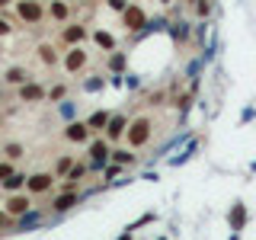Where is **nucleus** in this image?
Listing matches in <instances>:
<instances>
[{
  "mask_svg": "<svg viewBox=\"0 0 256 240\" xmlns=\"http://www.w3.org/2000/svg\"><path fill=\"white\" fill-rule=\"evenodd\" d=\"M125 128H128V118L125 116H109L106 128H102V138H106L109 144H116L118 138H125Z\"/></svg>",
  "mask_w": 256,
  "mask_h": 240,
  "instance_id": "nucleus-9",
  "label": "nucleus"
},
{
  "mask_svg": "<svg viewBox=\"0 0 256 240\" xmlns=\"http://www.w3.org/2000/svg\"><path fill=\"white\" fill-rule=\"evenodd\" d=\"M38 224H45V214H42V212H36V208H29L26 214L13 218V228H16V234H26V230L38 228Z\"/></svg>",
  "mask_w": 256,
  "mask_h": 240,
  "instance_id": "nucleus-10",
  "label": "nucleus"
},
{
  "mask_svg": "<svg viewBox=\"0 0 256 240\" xmlns=\"http://www.w3.org/2000/svg\"><path fill=\"white\" fill-rule=\"evenodd\" d=\"M84 86H86L90 93H96V90H102V80H100V77H93V80H86Z\"/></svg>",
  "mask_w": 256,
  "mask_h": 240,
  "instance_id": "nucleus-32",
  "label": "nucleus"
},
{
  "mask_svg": "<svg viewBox=\"0 0 256 240\" xmlns=\"http://www.w3.org/2000/svg\"><path fill=\"white\" fill-rule=\"evenodd\" d=\"M109 160L118 164V166H132L138 157H134V150H128V148H116V150H109Z\"/></svg>",
  "mask_w": 256,
  "mask_h": 240,
  "instance_id": "nucleus-17",
  "label": "nucleus"
},
{
  "mask_svg": "<svg viewBox=\"0 0 256 240\" xmlns=\"http://www.w3.org/2000/svg\"><path fill=\"white\" fill-rule=\"evenodd\" d=\"M10 32H13V22L6 20V16H0V38H4V36H10Z\"/></svg>",
  "mask_w": 256,
  "mask_h": 240,
  "instance_id": "nucleus-31",
  "label": "nucleus"
},
{
  "mask_svg": "<svg viewBox=\"0 0 256 240\" xmlns=\"http://www.w3.org/2000/svg\"><path fill=\"white\" fill-rule=\"evenodd\" d=\"M93 42H96V45H100V48H102V52H116V48H118V42H116V38H112V36H109V32H106V29H93Z\"/></svg>",
  "mask_w": 256,
  "mask_h": 240,
  "instance_id": "nucleus-18",
  "label": "nucleus"
},
{
  "mask_svg": "<svg viewBox=\"0 0 256 240\" xmlns=\"http://www.w3.org/2000/svg\"><path fill=\"white\" fill-rule=\"evenodd\" d=\"M77 202H80L77 192H61V196L52 202V212H54V214H64V212H70V208H74Z\"/></svg>",
  "mask_w": 256,
  "mask_h": 240,
  "instance_id": "nucleus-14",
  "label": "nucleus"
},
{
  "mask_svg": "<svg viewBox=\"0 0 256 240\" xmlns=\"http://www.w3.org/2000/svg\"><path fill=\"white\" fill-rule=\"evenodd\" d=\"M189 4H192V10H196L198 20H205V16L212 13V0H189Z\"/></svg>",
  "mask_w": 256,
  "mask_h": 240,
  "instance_id": "nucleus-24",
  "label": "nucleus"
},
{
  "mask_svg": "<svg viewBox=\"0 0 256 240\" xmlns=\"http://www.w3.org/2000/svg\"><path fill=\"white\" fill-rule=\"evenodd\" d=\"M4 84H10V86H22V84H29V70H26V68H20V64H13V68H6Z\"/></svg>",
  "mask_w": 256,
  "mask_h": 240,
  "instance_id": "nucleus-15",
  "label": "nucleus"
},
{
  "mask_svg": "<svg viewBox=\"0 0 256 240\" xmlns=\"http://www.w3.org/2000/svg\"><path fill=\"white\" fill-rule=\"evenodd\" d=\"M196 150H198V144H196V141H192V144H189V148H186V150H182V154H180V157H173V160H170V164H173V166H180V164H186V160H189L192 154H196Z\"/></svg>",
  "mask_w": 256,
  "mask_h": 240,
  "instance_id": "nucleus-27",
  "label": "nucleus"
},
{
  "mask_svg": "<svg viewBox=\"0 0 256 240\" xmlns=\"http://www.w3.org/2000/svg\"><path fill=\"white\" fill-rule=\"evenodd\" d=\"M90 36V29L84 26V22H68V26L61 29V42L68 45V48H74V45H80L84 38Z\"/></svg>",
  "mask_w": 256,
  "mask_h": 240,
  "instance_id": "nucleus-8",
  "label": "nucleus"
},
{
  "mask_svg": "<svg viewBox=\"0 0 256 240\" xmlns=\"http://www.w3.org/2000/svg\"><path fill=\"white\" fill-rule=\"evenodd\" d=\"M118 16H122V26H125L128 32H141L144 26H148V13H144L141 4H128Z\"/></svg>",
  "mask_w": 256,
  "mask_h": 240,
  "instance_id": "nucleus-4",
  "label": "nucleus"
},
{
  "mask_svg": "<svg viewBox=\"0 0 256 240\" xmlns=\"http://www.w3.org/2000/svg\"><path fill=\"white\" fill-rule=\"evenodd\" d=\"M10 4H16V0H0V10H6Z\"/></svg>",
  "mask_w": 256,
  "mask_h": 240,
  "instance_id": "nucleus-34",
  "label": "nucleus"
},
{
  "mask_svg": "<svg viewBox=\"0 0 256 240\" xmlns=\"http://www.w3.org/2000/svg\"><path fill=\"white\" fill-rule=\"evenodd\" d=\"M90 134L93 132L86 128V122H68V128H64V141H70V144H84Z\"/></svg>",
  "mask_w": 256,
  "mask_h": 240,
  "instance_id": "nucleus-12",
  "label": "nucleus"
},
{
  "mask_svg": "<svg viewBox=\"0 0 256 240\" xmlns=\"http://www.w3.org/2000/svg\"><path fill=\"white\" fill-rule=\"evenodd\" d=\"M4 224H13V218H10V214L4 212V208H0V228H4Z\"/></svg>",
  "mask_w": 256,
  "mask_h": 240,
  "instance_id": "nucleus-33",
  "label": "nucleus"
},
{
  "mask_svg": "<svg viewBox=\"0 0 256 240\" xmlns=\"http://www.w3.org/2000/svg\"><path fill=\"white\" fill-rule=\"evenodd\" d=\"M48 16H52L54 22H68V16H70V4L68 0H48Z\"/></svg>",
  "mask_w": 256,
  "mask_h": 240,
  "instance_id": "nucleus-13",
  "label": "nucleus"
},
{
  "mask_svg": "<svg viewBox=\"0 0 256 240\" xmlns=\"http://www.w3.org/2000/svg\"><path fill=\"white\" fill-rule=\"evenodd\" d=\"M64 96H68V86H64V84H58V86H52V90L45 93V100H48V102H61Z\"/></svg>",
  "mask_w": 256,
  "mask_h": 240,
  "instance_id": "nucleus-25",
  "label": "nucleus"
},
{
  "mask_svg": "<svg viewBox=\"0 0 256 240\" xmlns=\"http://www.w3.org/2000/svg\"><path fill=\"white\" fill-rule=\"evenodd\" d=\"M32 208V198L22 196V192H6V202H4V212L10 214V218H20V214H26Z\"/></svg>",
  "mask_w": 256,
  "mask_h": 240,
  "instance_id": "nucleus-6",
  "label": "nucleus"
},
{
  "mask_svg": "<svg viewBox=\"0 0 256 240\" xmlns=\"http://www.w3.org/2000/svg\"><path fill=\"white\" fill-rule=\"evenodd\" d=\"M230 228H234V234H240V228L246 224V205L244 202H234V208H230Z\"/></svg>",
  "mask_w": 256,
  "mask_h": 240,
  "instance_id": "nucleus-16",
  "label": "nucleus"
},
{
  "mask_svg": "<svg viewBox=\"0 0 256 240\" xmlns=\"http://www.w3.org/2000/svg\"><path fill=\"white\" fill-rule=\"evenodd\" d=\"M54 180H58L54 173H29V176H26V189H29V196H42V192H52Z\"/></svg>",
  "mask_w": 256,
  "mask_h": 240,
  "instance_id": "nucleus-7",
  "label": "nucleus"
},
{
  "mask_svg": "<svg viewBox=\"0 0 256 240\" xmlns=\"http://www.w3.org/2000/svg\"><path fill=\"white\" fill-rule=\"evenodd\" d=\"M86 166H90L93 173H100V170H106V166H109V141H106V138H93Z\"/></svg>",
  "mask_w": 256,
  "mask_h": 240,
  "instance_id": "nucleus-3",
  "label": "nucleus"
},
{
  "mask_svg": "<svg viewBox=\"0 0 256 240\" xmlns=\"http://www.w3.org/2000/svg\"><path fill=\"white\" fill-rule=\"evenodd\" d=\"M45 93H48V90H45L42 84L29 80V84H22V86H20V93H16V96H20L22 102H42V100H45Z\"/></svg>",
  "mask_w": 256,
  "mask_h": 240,
  "instance_id": "nucleus-11",
  "label": "nucleus"
},
{
  "mask_svg": "<svg viewBox=\"0 0 256 240\" xmlns=\"http://www.w3.org/2000/svg\"><path fill=\"white\" fill-rule=\"evenodd\" d=\"M70 166H74V157H70V154L58 157V164H54V176H58V180H61V176H68V170H70Z\"/></svg>",
  "mask_w": 256,
  "mask_h": 240,
  "instance_id": "nucleus-23",
  "label": "nucleus"
},
{
  "mask_svg": "<svg viewBox=\"0 0 256 240\" xmlns=\"http://www.w3.org/2000/svg\"><path fill=\"white\" fill-rule=\"evenodd\" d=\"M86 61H90V52H86L84 45L68 48V52H64V58H61V64H64V70H68V74H77V70H84Z\"/></svg>",
  "mask_w": 256,
  "mask_h": 240,
  "instance_id": "nucleus-5",
  "label": "nucleus"
},
{
  "mask_svg": "<svg viewBox=\"0 0 256 240\" xmlns=\"http://www.w3.org/2000/svg\"><path fill=\"white\" fill-rule=\"evenodd\" d=\"M125 52H118V48H116V52H112L109 54V70H112V74H122V70H125Z\"/></svg>",
  "mask_w": 256,
  "mask_h": 240,
  "instance_id": "nucleus-21",
  "label": "nucleus"
},
{
  "mask_svg": "<svg viewBox=\"0 0 256 240\" xmlns=\"http://www.w3.org/2000/svg\"><path fill=\"white\" fill-rule=\"evenodd\" d=\"M150 134H154V122L150 118H134V122H128V128H125V141L132 144V150H138V148H144V144L150 141Z\"/></svg>",
  "mask_w": 256,
  "mask_h": 240,
  "instance_id": "nucleus-1",
  "label": "nucleus"
},
{
  "mask_svg": "<svg viewBox=\"0 0 256 240\" xmlns=\"http://www.w3.org/2000/svg\"><path fill=\"white\" fill-rule=\"evenodd\" d=\"M10 173H13V164H10V160H0V182H4Z\"/></svg>",
  "mask_w": 256,
  "mask_h": 240,
  "instance_id": "nucleus-30",
  "label": "nucleus"
},
{
  "mask_svg": "<svg viewBox=\"0 0 256 240\" xmlns=\"http://www.w3.org/2000/svg\"><path fill=\"white\" fill-rule=\"evenodd\" d=\"M6 192H20V189H26V173H20V170H13L10 176H6L4 182H0Z\"/></svg>",
  "mask_w": 256,
  "mask_h": 240,
  "instance_id": "nucleus-19",
  "label": "nucleus"
},
{
  "mask_svg": "<svg viewBox=\"0 0 256 240\" xmlns=\"http://www.w3.org/2000/svg\"><path fill=\"white\" fill-rule=\"evenodd\" d=\"M61 116L68 118V122H74V102H64L61 100Z\"/></svg>",
  "mask_w": 256,
  "mask_h": 240,
  "instance_id": "nucleus-29",
  "label": "nucleus"
},
{
  "mask_svg": "<svg viewBox=\"0 0 256 240\" xmlns=\"http://www.w3.org/2000/svg\"><path fill=\"white\" fill-rule=\"evenodd\" d=\"M20 157H22V144H6V148H4V160H10V164H16Z\"/></svg>",
  "mask_w": 256,
  "mask_h": 240,
  "instance_id": "nucleus-26",
  "label": "nucleus"
},
{
  "mask_svg": "<svg viewBox=\"0 0 256 240\" xmlns=\"http://www.w3.org/2000/svg\"><path fill=\"white\" fill-rule=\"evenodd\" d=\"M45 16L48 13H45L42 0H16V20H20L22 26H38Z\"/></svg>",
  "mask_w": 256,
  "mask_h": 240,
  "instance_id": "nucleus-2",
  "label": "nucleus"
},
{
  "mask_svg": "<svg viewBox=\"0 0 256 240\" xmlns=\"http://www.w3.org/2000/svg\"><path fill=\"white\" fill-rule=\"evenodd\" d=\"M38 58H42V64H48V68H54V64H58V54H54L52 45H38Z\"/></svg>",
  "mask_w": 256,
  "mask_h": 240,
  "instance_id": "nucleus-22",
  "label": "nucleus"
},
{
  "mask_svg": "<svg viewBox=\"0 0 256 240\" xmlns=\"http://www.w3.org/2000/svg\"><path fill=\"white\" fill-rule=\"evenodd\" d=\"M128 4H132V0H106V6H109L112 13H122V10H125Z\"/></svg>",
  "mask_w": 256,
  "mask_h": 240,
  "instance_id": "nucleus-28",
  "label": "nucleus"
},
{
  "mask_svg": "<svg viewBox=\"0 0 256 240\" xmlns=\"http://www.w3.org/2000/svg\"><path fill=\"white\" fill-rule=\"evenodd\" d=\"M106 122H109V112H93V116L86 118V128H90V132H102Z\"/></svg>",
  "mask_w": 256,
  "mask_h": 240,
  "instance_id": "nucleus-20",
  "label": "nucleus"
},
{
  "mask_svg": "<svg viewBox=\"0 0 256 240\" xmlns=\"http://www.w3.org/2000/svg\"><path fill=\"white\" fill-rule=\"evenodd\" d=\"M160 4H164V6H170V4H176V0H160Z\"/></svg>",
  "mask_w": 256,
  "mask_h": 240,
  "instance_id": "nucleus-35",
  "label": "nucleus"
}]
</instances>
